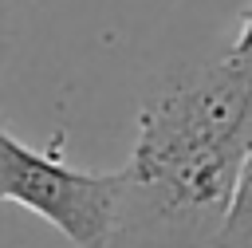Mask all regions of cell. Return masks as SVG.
Instances as JSON below:
<instances>
[{"label": "cell", "instance_id": "cell-1", "mask_svg": "<svg viewBox=\"0 0 252 248\" xmlns=\"http://www.w3.org/2000/svg\"><path fill=\"white\" fill-rule=\"evenodd\" d=\"M252 146V59L193 67L138 110L102 248H217Z\"/></svg>", "mask_w": 252, "mask_h": 248}, {"label": "cell", "instance_id": "cell-2", "mask_svg": "<svg viewBox=\"0 0 252 248\" xmlns=\"http://www.w3.org/2000/svg\"><path fill=\"white\" fill-rule=\"evenodd\" d=\"M0 197L32 209L79 248H102L118 209V169L87 173L0 134Z\"/></svg>", "mask_w": 252, "mask_h": 248}, {"label": "cell", "instance_id": "cell-3", "mask_svg": "<svg viewBox=\"0 0 252 248\" xmlns=\"http://www.w3.org/2000/svg\"><path fill=\"white\" fill-rule=\"evenodd\" d=\"M217 248H252V146H248V157H244V169L236 181V197L224 217Z\"/></svg>", "mask_w": 252, "mask_h": 248}, {"label": "cell", "instance_id": "cell-4", "mask_svg": "<svg viewBox=\"0 0 252 248\" xmlns=\"http://www.w3.org/2000/svg\"><path fill=\"white\" fill-rule=\"evenodd\" d=\"M228 55H232V59H252V12H244V24H240Z\"/></svg>", "mask_w": 252, "mask_h": 248}, {"label": "cell", "instance_id": "cell-5", "mask_svg": "<svg viewBox=\"0 0 252 248\" xmlns=\"http://www.w3.org/2000/svg\"><path fill=\"white\" fill-rule=\"evenodd\" d=\"M8 47H12V24H8V4L0 0V71L8 63Z\"/></svg>", "mask_w": 252, "mask_h": 248}, {"label": "cell", "instance_id": "cell-6", "mask_svg": "<svg viewBox=\"0 0 252 248\" xmlns=\"http://www.w3.org/2000/svg\"><path fill=\"white\" fill-rule=\"evenodd\" d=\"M0 134H4V126H0ZM0 201H4V197H0Z\"/></svg>", "mask_w": 252, "mask_h": 248}]
</instances>
